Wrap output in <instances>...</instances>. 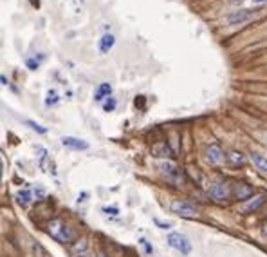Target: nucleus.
Wrapping results in <instances>:
<instances>
[{
    "label": "nucleus",
    "mask_w": 267,
    "mask_h": 257,
    "mask_svg": "<svg viewBox=\"0 0 267 257\" xmlns=\"http://www.w3.org/2000/svg\"><path fill=\"white\" fill-rule=\"evenodd\" d=\"M47 234L53 237V239L60 241V243H72V241L76 239V234L72 232L71 228L67 227L62 219H53V221H49Z\"/></svg>",
    "instance_id": "nucleus-1"
},
{
    "label": "nucleus",
    "mask_w": 267,
    "mask_h": 257,
    "mask_svg": "<svg viewBox=\"0 0 267 257\" xmlns=\"http://www.w3.org/2000/svg\"><path fill=\"white\" fill-rule=\"evenodd\" d=\"M166 241H168V245L172 246L173 250L181 252V254H190V252H191L190 239H188L186 235H183V234H177V232L170 234Z\"/></svg>",
    "instance_id": "nucleus-2"
},
{
    "label": "nucleus",
    "mask_w": 267,
    "mask_h": 257,
    "mask_svg": "<svg viewBox=\"0 0 267 257\" xmlns=\"http://www.w3.org/2000/svg\"><path fill=\"white\" fill-rule=\"evenodd\" d=\"M172 210L175 214H179L181 217H195L197 209L188 201H183V199H175L172 203Z\"/></svg>",
    "instance_id": "nucleus-3"
},
{
    "label": "nucleus",
    "mask_w": 267,
    "mask_h": 257,
    "mask_svg": "<svg viewBox=\"0 0 267 257\" xmlns=\"http://www.w3.org/2000/svg\"><path fill=\"white\" fill-rule=\"evenodd\" d=\"M208 194L213 197L215 201H226L231 197V188L226 185V183H213L208 188Z\"/></svg>",
    "instance_id": "nucleus-4"
},
{
    "label": "nucleus",
    "mask_w": 267,
    "mask_h": 257,
    "mask_svg": "<svg viewBox=\"0 0 267 257\" xmlns=\"http://www.w3.org/2000/svg\"><path fill=\"white\" fill-rule=\"evenodd\" d=\"M206 158L211 165H220L224 162V152L220 149L219 145H209L208 150H206Z\"/></svg>",
    "instance_id": "nucleus-5"
},
{
    "label": "nucleus",
    "mask_w": 267,
    "mask_h": 257,
    "mask_svg": "<svg viewBox=\"0 0 267 257\" xmlns=\"http://www.w3.org/2000/svg\"><path fill=\"white\" fill-rule=\"evenodd\" d=\"M233 194H235L238 201H247L249 197H253V187L246 185V183H238V185H235Z\"/></svg>",
    "instance_id": "nucleus-6"
},
{
    "label": "nucleus",
    "mask_w": 267,
    "mask_h": 257,
    "mask_svg": "<svg viewBox=\"0 0 267 257\" xmlns=\"http://www.w3.org/2000/svg\"><path fill=\"white\" fill-rule=\"evenodd\" d=\"M163 170H164L168 180L173 181V183H181L183 181V172L175 165H172V163H163Z\"/></svg>",
    "instance_id": "nucleus-7"
},
{
    "label": "nucleus",
    "mask_w": 267,
    "mask_h": 257,
    "mask_svg": "<svg viewBox=\"0 0 267 257\" xmlns=\"http://www.w3.org/2000/svg\"><path fill=\"white\" fill-rule=\"evenodd\" d=\"M251 18H253V11H249V9H242V11L231 13V15L227 17V22H229V24H242V22H247Z\"/></svg>",
    "instance_id": "nucleus-8"
},
{
    "label": "nucleus",
    "mask_w": 267,
    "mask_h": 257,
    "mask_svg": "<svg viewBox=\"0 0 267 257\" xmlns=\"http://www.w3.org/2000/svg\"><path fill=\"white\" fill-rule=\"evenodd\" d=\"M62 143H63V147H69V149H76V150H83V149H87V147H89V143H87V141L80 140V138H72V136L62 138Z\"/></svg>",
    "instance_id": "nucleus-9"
},
{
    "label": "nucleus",
    "mask_w": 267,
    "mask_h": 257,
    "mask_svg": "<svg viewBox=\"0 0 267 257\" xmlns=\"http://www.w3.org/2000/svg\"><path fill=\"white\" fill-rule=\"evenodd\" d=\"M266 203V194H258V196H253L247 199V203L242 207V212H253V210H256L258 207H262V205Z\"/></svg>",
    "instance_id": "nucleus-10"
},
{
    "label": "nucleus",
    "mask_w": 267,
    "mask_h": 257,
    "mask_svg": "<svg viewBox=\"0 0 267 257\" xmlns=\"http://www.w3.org/2000/svg\"><path fill=\"white\" fill-rule=\"evenodd\" d=\"M114 44H116V38L112 35H103L100 40V51L101 53H108L114 47Z\"/></svg>",
    "instance_id": "nucleus-11"
},
{
    "label": "nucleus",
    "mask_w": 267,
    "mask_h": 257,
    "mask_svg": "<svg viewBox=\"0 0 267 257\" xmlns=\"http://www.w3.org/2000/svg\"><path fill=\"white\" fill-rule=\"evenodd\" d=\"M227 160H229V163L235 165V167H238V165L242 167V165H246V162H247L246 156H244L242 152H237V150H231V152L227 154Z\"/></svg>",
    "instance_id": "nucleus-12"
},
{
    "label": "nucleus",
    "mask_w": 267,
    "mask_h": 257,
    "mask_svg": "<svg viewBox=\"0 0 267 257\" xmlns=\"http://www.w3.org/2000/svg\"><path fill=\"white\" fill-rule=\"evenodd\" d=\"M112 93V87H110V84H101L100 87H98V91H96V100L98 102H101L105 96H108Z\"/></svg>",
    "instance_id": "nucleus-13"
},
{
    "label": "nucleus",
    "mask_w": 267,
    "mask_h": 257,
    "mask_svg": "<svg viewBox=\"0 0 267 257\" xmlns=\"http://www.w3.org/2000/svg\"><path fill=\"white\" fill-rule=\"evenodd\" d=\"M17 201L22 205V207H27V205L31 203V192L29 190H20L17 194Z\"/></svg>",
    "instance_id": "nucleus-14"
},
{
    "label": "nucleus",
    "mask_w": 267,
    "mask_h": 257,
    "mask_svg": "<svg viewBox=\"0 0 267 257\" xmlns=\"http://www.w3.org/2000/svg\"><path fill=\"white\" fill-rule=\"evenodd\" d=\"M253 162H255V165L260 170H264V172H267V158L266 156H260V154H253Z\"/></svg>",
    "instance_id": "nucleus-15"
},
{
    "label": "nucleus",
    "mask_w": 267,
    "mask_h": 257,
    "mask_svg": "<svg viewBox=\"0 0 267 257\" xmlns=\"http://www.w3.org/2000/svg\"><path fill=\"white\" fill-rule=\"evenodd\" d=\"M87 241L85 239H80V241H76V243H74V245L71 246V250L74 252V254H78V256H80V254H85V250H87Z\"/></svg>",
    "instance_id": "nucleus-16"
},
{
    "label": "nucleus",
    "mask_w": 267,
    "mask_h": 257,
    "mask_svg": "<svg viewBox=\"0 0 267 257\" xmlns=\"http://www.w3.org/2000/svg\"><path fill=\"white\" fill-rule=\"evenodd\" d=\"M25 123H27V125H29L31 129H33V131L40 132V134H45V132H47V129H45V127L38 125V123H36V121H31V120H27V121H25Z\"/></svg>",
    "instance_id": "nucleus-17"
},
{
    "label": "nucleus",
    "mask_w": 267,
    "mask_h": 257,
    "mask_svg": "<svg viewBox=\"0 0 267 257\" xmlns=\"http://www.w3.org/2000/svg\"><path fill=\"white\" fill-rule=\"evenodd\" d=\"M56 102H58V94H56V91H49L45 103H47V105H54Z\"/></svg>",
    "instance_id": "nucleus-18"
},
{
    "label": "nucleus",
    "mask_w": 267,
    "mask_h": 257,
    "mask_svg": "<svg viewBox=\"0 0 267 257\" xmlns=\"http://www.w3.org/2000/svg\"><path fill=\"white\" fill-rule=\"evenodd\" d=\"M103 109H105V111H108V113H110V111H114V109H116V100H114V98H108L107 102L103 103Z\"/></svg>",
    "instance_id": "nucleus-19"
},
{
    "label": "nucleus",
    "mask_w": 267,
    "mask_h": 257,
    "mask_svg": "<svg viewBox=\"0 0 267 257\" xmlns=\"http://www.w3.org/2000/svg\"><path fill=\"white\" fill-rule=\"evenodd\" d=\"M141 245L144 246V250L148 252V254H152V246H150L148 243H146V241H144V239H141Z\"/></svg>",
    "instance_id": "nucleus-20"
},
{
    "label": "nucleus",
    "mask_w": 267,
    "mask_h": 257,
    "mask_svg": "<svg viewBox=\"0 0 267 257\" xmlns=\"http://www.w3.org/2000/svg\"><path fill=\"white\" fill-rule=\"evenodd\" d=\"M35 196L36 197H43V196H45V192H43L42 188H38V190H35Z\"/></svg>",
    "instance_id": "nucleus-21"
},
{
    "label": "nucleus",
    "mask_w": 267,
    "mask_h": 257,
    "mask_svg": "<svg viewBox=\"0 0 267 257\" xmlns=\"http://www.w3.org/2000/svg\"><path fill=\"white\" fill-rule=\"evenodd\" d=\"M255 4H264V2H267V0H253Z\"/></svg>",
    "instance_id": "nucleus-22"
},
{
    "label": "nucleus",
    "mask_w": 267,
    "mask_h": 257,
    "mask_svg": "<svg viewBox=\"0 0 267 257\" xmlns=\"http://www.w3.org/2000/svg\"><path fill=\"white\" fill-rule=\"evenodd\" d=\"M76 257H92V256H87V254H80V256H76Z\"/></svg>",
    "instance_id": "nucleus-23"
},
{
    "label": "nucleus",
    "mask_w": 267,
    "mask_h": 257,
    "mask_svg": "<svg viewBox=\"0 0 267 257\" xmlns=\"http://www.w3.org/2000/svg\"><path fill=\"white\" fill-rule=\"evenodd\" d=\"M264 235H266V237H267V225H266V227H264Z\"/></svg>",
    "instance_id": "nucleus-24"
},
{
    "label": "nucleus",
    "mask_w": 267,
    "mask_h": 257,
    "mask_svg": "<svg viewBox=\"0 0 267 257\" xmlns=\"http://www.w3.org/2000/svg\"><path fill=\"white\" fill-rule=\"evenodd\" d=\"M98 257H107V256H105V254H101V252H100V254H98Z\"/></svg>",
    "instance_id": "nucleus-25"
}]
</instances>
